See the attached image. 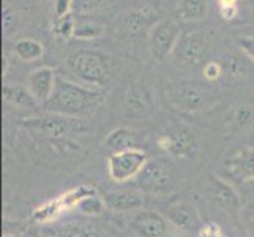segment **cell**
Wrapping results in <instances>:
<instances>
[{"mask_svg":"<svg viewBox=\"0 0 254 237\" xmlns=\"http://www.w3.org/2000/svg\"><path fill=\"white\" fill-rule=\"evenodd\" d=\"M104 101V90L87 87L79 82L69 81L64 75H57L56 89L51 98L43 104V109L49 114L77 119L93 112Z\"/></svg>","mask_w":254,"mask_h":237,"instance_id":"obj_1","label":"cell"},{"mask_svg":"<svg viewBox=\"0 0 254 237\" xmlns=\"http://www.w3.org/2000/svg\"><path fill=\"white\" fill-rule=\"evenodd\" d=\"M164 96L175 109L183 112H197L212 106L218 98V90L210 81L177 79L166 84Z\"/></svg>","mask_w":254,"mask_h":237,"instance_id":"obj_2","label":"cell"},{"mask_svg":"<svg viewBox=\"0 0 254 237\" xmlns=\"http://www.w3.org/2000/svg\"><path fill=\"white\" fill-rule=\"evenodd\" d=\"M65 67L79 84L95 89H103L112 78L111 60L103 52L93 49H81L68 56Z\"/></svg>","mask_w":254,"mask_h":237,"instance_id":"obj_3","label":"cell"},{"mask_svg":"<svg viewBox=\"0 0 254 237\" xmlns=\"http://www.w3.org/2000/svg\"><path fill=\"white\" fill-rule=\"evenodd\" d=\"M182 33L180 21L175 17H164L152 25L148 32V48L156 62H164L171 54H174Z\"/></svg>","mask_w":254,"mask_h":237,"instance_id":"obj_4","label":"cell"},{"mask_svg":"<svg viewBox=\"0 0 254 237\" xmlns=\"http://www.w3.org/2000/svg\"><path fill=\"white\" fill-rule=\"evenodd\" d=\"M215 32L212 29H200L182 33V37L175 46L174 59L182 67H196L207 54L212 46Z\"/></svg>","mask_w":254,"mask_h":237,"instance_id":"obj_5","label":"cell"},{"mask_svg":"<svg viewBox=\"0 0 254 237\" xmlns=\"http://www.w3.org/2000/svg\"><path fill=\"white\" fill-rule=\"evenodd\" d=\"M148 163V155L142 149H127V151L111 154L108 160V171L116 183H125L137 177Z\"/></svg>","mask_w":254,"mask_h":237,"instance_id":"obj_6","label":"cell"},{"mask_svg":"<svg viewBox=\"0 0 254 237\" xmlns=\"http://www.w3.org/2000/svg\"><path fill=\"white\" fill-rule=\"evenodd\" d=\"M93 195H95L93 188H89L85 185L76 187L73 190L64 193L62 196H59L56 199L49 201V203L43 204L41 207H38L33 212V220L37 223H41V225L52 223V222H56L57 218L65 212V210L76 209L77 206L81 204L82 199L93 196Z\"/></svg>","mask_w":254,"mask_h":237,"instance_id":"obj_7","label":"cell"},{"mask_svg":"<svg viewBox=\"0 0 254 237\" xmlns=\"http://www.w3.org/2000/svg\"><path fill=\"white\" fill-rule=\"evenodd\" d=\"M158 147L164 152H169L171 155L177 158H187L194 154L197 147V135L191 127L185 124H175L172 125L164 135H161L156 141Z\"/></svg>","mask_w":254,"mask_h":237,"instance_id":"obj_8","label":"cell"},{"mask_svg":"<svg viewBox=\"0 0 254 237\" xmlns=\"http://www.w3.org/2000/svg\"><path fill=\"white\" fill-rule=\"evenodd\" d=\"M223 169L237 183H245L248 180H253L254 179V149L250 146L232 147L223 158Z\"/></svg>","mask_w":254,"mask_h":237,"instance_id":"obj_9","label":"cell"},{"mask_svg":"<svg viewBox=\"0 0 254 237\" xmlns=\"http://www.w3.org/2000/svg\"><path fill=\"white\" fill-rule=\"evenodd\" d=\"M137 187L144 191L158 193L171 187L174 172L171 164L163 160H148L142 172L137 175Z\"/></svg>","mask_w":254,"mask_h":237,"instance_id":"obj_10","label":"cell"},{"mask_svg":"<svg viewBox=\"0 0 254 237\" xmlns=\"http://www.w3.org/2000/svg\"><path fill=\"white\" fill-rule=\"evenodd\" d=\"M104 206L116 212H131V210H141L144 206V195L141 188L129 187H111L103 195Z\"/></svg>","mask_w":254,"mask_h":237,"instance_id":"obj_11","label":"cell"},{"mask_svg":"<svg viewBox=\"0 0 254 237\" xmlns=\"http://www.w3.org/2000/svg\"><path fill=\"white\" fill-rule=\"evenodd\" d=\"M129 225L139 237H168L169 233L168 218L153 210H137Z\"/></svg>","mask_w":254,"mask_h":237,"instance_id":"obj_12","label":"cell"},{"mask_svg":"<svg viewBox=\"0 0 254 237\" xmlns=\"http://www.w3.org/2000/svg\"><path fill=\"white\" fill-rule=\"evenodd\" d=\"M208 182L212 201L215 203V206L229 215H239L242 210V201L237 191L232 188V185H229L221 177H216V175H210Z\"/></svg>","mask_w":254,"mask_h":237,"instance_id":"obj_13","label":"cell"},{"mask_svg":"<svg viewBox=\"0 0 254 237\" xmlns=\"http://www.w3.org/2000/svg\"><path fill=\"white\" fill-rule=\"evenodd\" d=\"M57 72H54L49 67H40L29 75L27 78V89L35 96L41 108L49 98L52 92L56 89V81H57Z\"/></svg>","mask_w":254,"mask_h":237,"instance_id":"obj_14","label":"cell"},{"mask_svg":"<svg viewBox=\"0 0 254 237\" xmlns=\"http://www.w3.org/2000/svg\"><path fill=\"white\" fill-rule=\"evenodd\" d=\"M166 218L171 225L185 233L194 231L200 225L197 209L190 201H177V203L169 204L166 209Z\"/></svg>","mask_w":254,"mask_h":237,"instance_id":"obj_15","label":"cell"},{"mask_svg":"<svg viewBox=\"0 0 254 237\" xmlns=\"http://www.w3.org/2000/svg\"><path fill=\"white\" fill-rule=\"evenodd\" d=\"M32 124H37V127H40L54 141H64L66 136L74 133V131H81L82 128L81 122L71 117L59 116V114H49L40 120H33Z\"/></svg>","mask_w":254,"mask_h":237,"instance_id":"obj_16","label":"cell"},{"mask_svg":"<svg viewBox=\"0 0 254 237\" xmlns=\"http://www.w3.org/2000/svg\"><path fill=\"white\" fill-rule=\"evenodd\" d=\"M3 101L11 106L13 109L19 111H38L41 104L35 100V96L30 93L27 87L14 85V84H5L2 89Z\"/></svg>","mask_w":254,"mask_h":237,"instance_id":"obj_17","label":"cell"},{"mask_svg":"<svg viewBox=\"0 0 254 237\" xmlns=\"http://www.w3.org/2000/svg\"><path fill=\"white\" fill-rule=\"evenodd\" d=\"M150 104H152V95L144 84L134 82L129 87L125 96V111L128 116L131 117L144 116V114L150 111Z\"/></svg>","mask_w":254,"mask_h":237,"instance_id":"obj_18","label":"cell"},{"mask_svg":"<svg viewBox=\"0 0 254 237\" xmlns=\"http://www.w3.org/2000/svg\"><path fill=\"white\" fill-rule=\"evenodd\" d=\"M152 17L147 11L134 10V11H127L119 17V29L122 33L129 35V37H137V35L144 33L148 25H150Z\"/></svg>","mask_w":254,"mask_h":237,"instance_id":"obj_19","label":"cell"},{"mask_svg":"<svg viewBox=\"0 0 254 237\" xmlns=\"http://www.w3.org/2000/svg\"><path fill=\"white\" fill-rule=\"evenodd\" d=\"M136 143V133L129 128H116L104 139V146H106L112 154L127 151V149H133Z\"/></svg>","mask_w":254,"mask_h":237,"instance_id":"obj_20","label":"cell"},{"mask_svg":"<svg viewBox=\"0 0 254 237\" xmlns=\"http://www.w3.org/2000/svg\"><path fill=\"white\" fill-rule=\"evenodd\" d=\"M208 13L207 0H179V16L183 21L197 22L205 19Z\"/></svg>","mask_w":254,"mask_h":237,"instance_id":"obj_21","label":"cell"},{"mask_svg":"<svg viewBox=\"0 0 254 237\" xmlns=\"http://www.w3.org/2000/svg\"><path fill=\"white\" fill-rule=\"evenodd\" d=\"M13 52L22 62H33V60H37L43 56L45 48H43L40 41L33 38H21L14 43Z\"/></svg>","mask_w":254,"mask_h":237,"instance_id":"obj_22","label":"cell"},{"mask_svg":"<svg viewBox=\"0 0 254 237\" xmlns=\"http://www.w3.org/2000/svg\"><path fill=\"white\" fill-rule=\"evenodd\" d=\"M254 122V108L250 104H240L235 108L232 116V130L234 131H243Z\"/></svg>","mask_w":254,"mask_h":237,"instance_id":"obj_23","label":"cell"},{"mask_svg":"<svg viewBox=\"0 0 254 237\" xmlns=\"http://www.w3.org/2000/svg\"><path fill=\"white\" fill-rule=\"evenodd\" d=\"M104 32V25L98 21H82L76 24L74 38L79 40H95L100 38Z\"/></svg>","mask_w":254,"mask_h":237,"instance_id":"obj_24","label":"cell"},{"mask_svg":"<svg viewBox=\"0 0 254 237\" xmlns=\"http://www.w3.org/2000/svg\"><path fill=\"white\" fill-rule=\"evenodd\" d=\"M116 3V0H74V8L79 14H92L98 13Z\"/></svg>","mask_w":254,"mask_h":237,"instance_id":"obj_25","label":"cell"},{"mask_svg":"<svg viewBox=\"0 0 254 237\" xmlns=\"http://www.w3.org/2000/svg\"><path fill=\"white\" fill-rule=\"evenodd\" d=\"M54 33L60 38H69L74 37V30H76V21L73 17V13L68 14L65 17H60V19H56L54 22Z\"/></svg>","mask_w":254,"mask_h":237,"instance_id":"obj_26","label":"cell"},{"mask_svg":"<svg viewBox=\"0 0 254 237\" xmlns=\"http://www.w3.org/2000/svg\"><path fill=\"white\" fill-rule=\"evenodd\" d=\"M247 56H237V54H231L224 57L223 60V68L226 73H229L232 76H240L245 70H247V60H245Z\"/></svg>","mask_w":254,"mask_h":237,"instance_id":"obj_27","label":"cell"},{"mask_svg":"<svg viewBox=\"0 0 254 237\" xmlns=\"http://www.w3.org/2000/svg\"><path fill=\"white\" fill-rule=\"evenodd\" d=\"M103 207H104V201L96 198L95 195L82 199L81 204L77 206V209L82 210V214H87V215H98V214H101Z\"/></svg>","mask_w":254,"mask_h":237,"instance_id":"obj_28","label":"cell"},{"mask_svg":"<svg viewBox=\"0 0 254 237\" xmlns=\"http://www.w3.org/2000/svg\"><path fill=\"white\" fill-rule=\"evenodd\" d=\"M46 237H98L95 233L89 231V230H84V228H66V230H60L56 233H51Z\"/></svg>","mask_w":254,"mask_h":237,"instance_id":"obj_29","label":"cell"},{"mask_svg":"<svg viewBox=\"0 0 254 237\" xmlns=\"http://www.w3.org/2000/svg\"><path fill=\"white\" fill-rule=\"evenodd\" d=\"M223 72H224L223 64L216 62V60H210V62L204 65V78L210 82H215L223 75Z\"/></svg>","mask_w":254,"mask_h":237,"instance_id":"obj_30","label":"cell"},{"mask_svg":"<svg viewBox=\"0 0 254 237\" xmlns=\"http://www.w3.org/2000/svg\"><path fill=\"white\" fill-rule=\"evenodd\" d=\"M74 8V0H54V16L56 19L65 17L73 13Z\"/></svg>","mask_w":254,"mask_h":237,"instance_id":"obj_31","label":"cell"},{"mask_svg":"<svg viewBox=\"0 0 254 237\" xmlns=\"http://www.w3.org/2000/svg\"><path fill=\"white\" fill-rule=\"evenodd\" d=\"M237 46L254 64V37H240L237 38Z\"/></svg>","mask_w":254,"mask_h":237,"instance_id":"obj_32","label":"cell"},{"mask_svg":"<svg viewBox=\"0 0 254 237\" xmlns=\"http://www.w3.org/2000/svg\"><path fill=\"white\" fill-rule=\"evenodd\" d=\"M2 27H3V33L10 35L13 32V29L16 27V17L13 14V11L10 8H5L3 14H2Z\"/></svg>","mask_w":254,"mask_h":237,"instance_id":"obj_33","label":"cell"},{"mask_svg":"<svg viewBox=\"0 0 254 237\" xmlns=\"http://www.w3.org/2000/svg\"><path fill=\"white\" fill-rule=\"evenodd\" d=\"M197 237H224L221 233V228L216 223H207L204 226H200Z\"/></svg>","mask_w":254,"mask_h":237,"instance_id":"obj_34","label":"cell"},{"mask_svg":"<svg viewBox=\"0 0 254 237\" xmlns=\"http://www.w3.org/2000/svg\"><path fill=\"white\" fill-rule=\"evenodd\" d=\"M220 3V10L221 8H239V0H218Z\"/></svg>","mask_w":254,"mask_h":237,"instance_id":"obj_35","label":"cell"},{"mask_svg":"<svg viewBox=\"0 0 254 237\" xmlns=\"http://www.w3.org/2000/svg\"><path fill=\"white\" fill-rule=\"evenodd\" d=\"M139 2H142L147 6H158L161 3V0H139Z\"/></svg>","mask_w":254,"mask_h":237,"instance_id":"obj_36","label":"cell"},{"mask_svg":"<svg viewBox=\"0 0 254 237\" xmlns=\"http://www.w3.org/2000/svg\"><path fill=\"white\" fill-rule=\"evenodd\" d=\"M247 214H248V222L254 226V206H250L247 209Z\"/></svg>","mask_w":254,"mask_h":237,"instance_id":"obj_37","label":"cell"},{"mask_svg":"<svg viewBox=\"0 0 254 237\" xmlns=\"http://www.w3.org/2000/svg\"><path fill=\"white\" fill-rule=\"evenodd\" d=\"M5 237H16V236H5Z\"/></svg>","mask_w":254,"mask_h":237,"instance_id":"obj_38","label":"cell"},{"mask_svg":"<svg viewBox=\"0 0 254 237\" xmlns=\"http://www.w3.org/2000/svg\"><path fill=\"white\" fill-rule=\"evenodd\" d=\"M242 237H250V236H242Z\"/></svg>","mask_w":254,"mask_h":237,"instance_id":"obj_39","label":"cell"}]
</instances>
